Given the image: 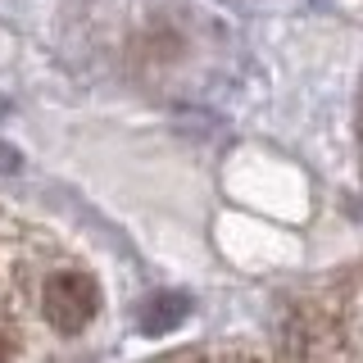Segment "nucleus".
<instances>
[{
	"label": "nucleus",
	"instance_id": "1",
	"mask_svg": "<svg viewBox=\"0 0 363 363\" xmlns=\"http://www.w3.org/2000/svg\"><path fill=\"white\" fill-rule=\"evenodd\" d=\"M100 277L50 227L0 209V359L82 354L100 323Z\"/></svg>",
	"mask_w": 363,
	"mask_h": 363
},
{
	"label": "nucleus",
	"instance_id": "2",
	"mask_svg": "<svg viewBox=\"0 0 363 363\" xmlns=\"http://www.w3.org/2000/svg\"><path fill=\"white\" fill-rule=\"evenodd\" d=\"M182 318H186V300H182V295H155V300H145V309H141V332L145 336H164V332H173Z\"/></svg>",
	"mask_w": 363,
	"mask_h": 363
}]
</instances>
